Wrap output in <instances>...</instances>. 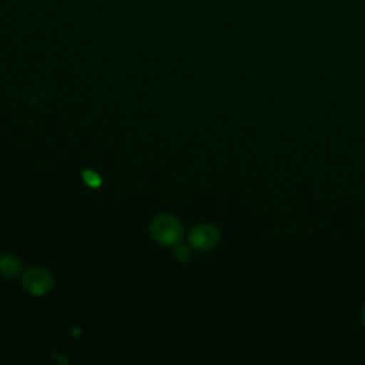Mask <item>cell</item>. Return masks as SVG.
Instances as JSON below:
<instances>
[{
    "instance_id": "6da1fadb",
    "label": "cell",
    "mask_w": 365,
    "mask_h": 365,
    "mask_svg": "<svg viewBox=\"0 0 365 365\" xmlns=\"http://www.w3.org/2000/svg\"><path fill=\"white\" fill-rule=\"evenodd\" d=\"M150 231L153 238L163 245H174L181 240L182 227L173 215H158L151 221Z\"/></svg>"
},
{
    "instance_id": "7a4b0ae2",
    "label": "cell",
    "mask_w": 365,
    "mask_h": 365,
    "mask_svg": "<svg viewBox=\"0 0 365 365\" xmlns=\"http://www.w3.org/2000/svg\"><path fill=\"white\" fill-rule=\"evenodd\" d=\"M190 244L200 251H208L214 248L220 241V232L215 227L208 224H201L194 227L188 234Z\"/></svg>"
},
{
    "instance_id": "3957f363",
    "label": "cell",
    "mask_w": 365,
    "mask_h": 365,
    "mask_svg": "<svg viewBox=\"0 0 365 365\" xmlns=\"http://www.w3.org/2000/svg\"><path fill=\"white\" fill-rule=\"evenodd\" d=\"M23 285L24 288L33 294V295H44L48 292L53 287V278L48 271L44 268H31L24 274L23 278Z\"/></svg>"
},
{
    "instance_id": "277c9868",
    "label": "cell",
    "mask_w": 365,
    "mask_h": 365,
    "mask_svg": "<svg viewBox=\"0 0 365 365\" xmlns=\"http://www.w3.org/2000/svg\"><path fill=\"white\" fill-rule=\"evenodd\" d=\"M21 271V262L13 255H3L0 258V274L6 278H14Z\"/></svg>"
},
{
    "instance_id": "5b68a950",
    "label": "cell",
    "mask_w": 365,
    "mask_h": 365,
    "mask_svg": "<svg viewBox=\"0 0 365 365\" xmlns=\"http://www.w3.org/2000/svg\"><path fill=\"white\" fill-rule=\"evenodd\" d=\"M174 251H175V252H174L175 258L180 259V261H185V259L190 257V251H188V248L184 247V245H177V248H175Z\"/></svg>"
},
{
    "instance_id": "8992f818",
    "label": "cell",
    "mask_w": 365,
    "mask_h": 365,
    "mask_svg": "<svg viewBox=\"0 0 365 365\" xmlns=\"http://www.w3.org/2000/svg\"><path fill=\"white\" fill-rule=\"evenodd\" d=\"M84 178H86V181H87L88 184H91V185H98V184H100L98 175L94 174V173H91V171H87V173L84 174Z\"/></svg>"
},
{
    "instance_id": "52a82bcc",
    "label": "cell",
    "mask_w": 365,
    "mask_h": 365,
    "mask_svg": "<svg viewBox=\"0 0 365 365\" xmlns=\"http://www.w3.org/2000/svg\"><path fill=\"white\" fill-rule=\"evenodd\" d=\"M364 324H365V308H364Z\"/></svg>"
}]
</instances>
